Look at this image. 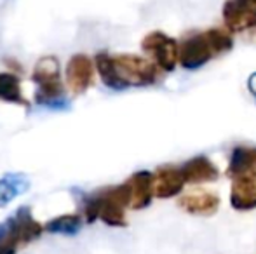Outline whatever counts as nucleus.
Returning <instances> with one entry per match:
<instances>
[{"mask_svg": "<svg viewBox=\"0 0 256 254\" xmlns=\"http://www.w3.org/2000/svg\"><path fill=\"white\" fill-rule=\"evenodd\" d=\"M44 232V225L34 220L28 206H21L0 223V244L18 251L20 246L30 244Z\"/></svg>", "mask_w": 256, "mask_h": 254, "instance_id": "nucleus-3", "label": "nucleus"}, {"mask_svg": "<svg viewBox=\"0 0 256 254\" xmlns=\"http://www.w3.org/2000/svg\"><path fill=\"white\" fill-rule=\"evenodd\" d=\"M222 12L225 26L234 33L256 28V0H226Z\"/></svg>", "mask_w": 256, "mask_h": 254, "instance_id": "nucleus-6", "label": "nucleus"}, {"mask_svg": "<svg viewBox=\"0 0 256 254\" xmlns=\"http://www.w3.org/2000/svg\"><path fill=\"white\" fill-rule=\"evenodd\" d=\"M248 87H250V92L256 98V73L251 75L250 78H248Z\"/></svg>", "mask_w": 256, "mask_h": 254, "instance_id": "nucleus-17", "label": "nucleus"}, {"mask_svg": "<svg viewBox=\"0 0 256 254\" xmlns=\"http://www.w3.org/2000/svg\"><path fill=\"white\" fill-rule=\"evenodd\" d=\"M0 99L20 106H28V101L21 94V82L18 75L0 73Z\"/></svg>", "mask_w": 256, "mask_h": 254, "instance_id": "nucleus-16", "label": "nucleus"}, {"mask_svg": "<svg viewBox=\"0 0 256 254\" xmlns=\"http://www.w3.org/2000/svg\"><path fill=\"white\" fill-rule=\"evenodd\" d=\"M230 206L236 211H251L256 207V171L232 178Z\"/></svg>", "mask_w": 256, "mask_h": 254, "instance_id": "nucleus-9", "label": "nucleus"}, {"mask_svg": "<svg viewBox=\"0 0 256 254\" xmlns=\"http://www.w3.org/2000/svg\"><path fill=\"white\" fill-rule=\"evenodd\" d=\"M185 185V178L180 166L166 164L157 167V171L154 173V195L157 199H171L180 195Z\"/></svg>", "mask_w": 256, "mask_h": 254, "instance_id": "nucleus-8", "label": "nucleus"}, {"mask_svg": "<svg viewBox=\"0 0 256 254\" xmlns=\"http://www.w3.org/2000/svg\"><path fill=\"white\" fill-rule=\"evenodd\" d=\"M256 171V146L239 145L232 150L226 167V176L236 178Z\"/></svg>", "mask_w": 256, "mask_h": 254, "instance_id": "nucleus-13", "label": "nucleus"}, {"mask_svg": "<svg viewBox=\"0 0 256 254\" xmlns=\"http://www.w3.org/2000/svg\"><path fill=\"white\" fill-rule=\"evenodd\" d=\"M178 206L188 214H196V216H211L218 211L220 207V197L212 192H192L186 193L185 197L178 200Z\"/></svg>", "mask_w": 256, "mask_h": 254, "instance_id": "nucleus-12", "label": "nucleus"}, {"mask_svg": "<svg viewBox=\"0 0 256 254\" xmlns=\"http://www.w3.org/2000/svg\"><path fill=\"white\" fill-rule=\"evenodd\" d=\"M214 56H220L212 42L211 31L192 33L180 44V64L185 70H197L211 61Z\"/></svg>", "mask_w": 256, "mask_h": 254, "instance_id": "nucleus-4", "label": "nucleus"}, {"mask_svg": "<svg viewBox=\"0 0 256 254\" xmlns=\"http://www.w3.org/2000/svg\"><path fill=\"white\" fill-rule=\"evenodd\" d=\"M82 228V218L78 214H61L44 225V232L54 235H77Z\"/></svg>", "mask_w": 256, "mask_h": 254, "instance_id": "nucleus-15", "label": "nucleus"}, {"mask_svg": "<svg viewBox=\"0 0 256 254\" xmlns=\"http://www.w3.org/2000/svg\"><path fill=\"white\" fill-rule=\"evenodd\" d=\"M30 190V178L23 173H7L0 178V207H6Z\"/></svg>", "mask_w": 256, "mask_h": 254, "instance_id": "nucleus-14", "label": "nucleus"}, {"mask_svg": "<svg viewBox=\"0 0 256 254\" xmlns=\"http://www.w3.org/2000/svg\"><path fill=\"white\" fill-rule=\"evenodd\" d=\"M37 84L35 101L51 110H68L70 101L64 96V84L61 80L60 61L54 56H44L37 61L32 75Z\"/></svg>", "mask_w": 256, "mask_h": 254, "instance_id": "nucleus-2", "label": "nucleus"}, {"mask_svg": "<svg viewBox=\"0 0 256 254\" xmlns=\"http://www.w3.org/2000/svg\"><path fill=\"white\" fill-rule=\"evenodd\" d=\"M94 66L100 78L112 91H126L129 87H146L158 80V70L154 61L136 54H108L98 52Z\"/></svg>", "mask_w": 256, "mask_h": 254, "instance_id": "nucleus-1", "label": "nucleus"}, {"mask_svg": "<svg viewBox=\"0 0 256 254\" xmlns=\"http://www.w3.org/2000/svg\"><path fill=\"white\" fill-rule=\"evenodd\" d=\"M142 49L162 71H172L180 63V44L164 31H150L145 35Z\"/></svg>", "mask_w": 256, "mask_h": 254, "instance_id": "nucleus-5", "label": "nucleus"}, {"mask_svg": "<svg viewBox=\"0 0 256 254\" xmlns=\"http://www.w3.org/2000/svg\"><path fill=\"white\" fill-rule=\"evenodd\" d=\"M94 61L86 54H74L66 63L64 80L72 94L80 96L94 82Z\"/></svg>", "mask_w": 256, "mask_h": 254, "instance_id": "nucleus-7", "label": "nucleus"}, {"mask_svg": "<svg viewBox=\"0 0 256 254\" xmlns=\"http://www.w3.org/2000/svg\"><path fill=\"white\" fill-rule=\"evenodd\" d=\"M128 185L131 188V209H145L154 199V173L138 171L129 176Z\"/></svg>", "mask_w": 256, "mask_h": 254, "instance_id": "nucleus-11", "label": "nucleus"}, {"mask_svg": "<svg viewBox=\"0 0 256 254\" xmlns=\"http://www.w3.org/2000/svg\"><path fill=\"white\" fill-rule=\"evenodd\" d=\"M182 174L185 178L186 185H200V183H211L218 180V167L204 155L194 157L180 166Z\"/></svg>", "mask_w": 256, "mask_h": 254, "instance_id": "nucleus-10", "label": "nucleus"}]
</instances>
